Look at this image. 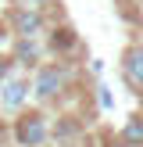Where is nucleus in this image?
I'll use <instances>...</instances> for the list:
<instances>
[{"label":"nucleus","mask_w":143,"mask_h":147,"mask_svg":"<svg viewBox=\"0 0 143 147\" xmlns=\"http://www.w3.org/2000/svg\"><path fill=\"white\" fill-rule=\"evenodd\" d=\"M18 140L25 144V147H39L43 140H47V126H43L39 115H29V119H21V126H18Z\"/></svg>","instance_id":"nucleus-2"},{"label":"nucleus","mask_w":143,"mask_h":147,"mask_svg":"<svg viewBox=\"0 0 143 147\" xmlns=\"http://www.w3.org/2000/svg\"><path fill=\"white\" fill-rule=\"evenodd\" d=\"M25 97H29V83H25V79H14V83H7V86H4V93H0V104L18 108Z\"/></svg>","instance_id":"nucleus-4"},{"label":"nucleus","mask_w":143,"mask_h":147,"mask_svg":"<svg viewBox=\"0 0 143 147\" xmlns=\"http://www.w3.org/2000/svg\"><path fill=\"white\" fill-rule=\"evenodd\" d=\"M64 79H68V72L64 68H57V65H50V68H43L39 76H36V97H54V93H61V86H64Z\"/></svg>","instance_id":"nucleus-1"},{"label":"nucleus","mask_w":143,"mask_h":147,"mask_svg":"<svg viewBox=\"0 0 143 147\" xmlns=\"http://www.w3.org/2000/svg\"><path fill=\"white\" fill-rule=\"evenodd\" d=\"M125 140H132V144L143 140V119H132V122L125 126Z\"/></svg>","instance_id":"nucleus-6"},{"label":"nucleus","mask_w":143,"mask_h":147,"mask_svg":"<svg viewBox=\"0 0 143 147\" xmlns=\"http://www.w3.org/2000/svg\"><path fill=\"white\" fill-rule=\"evenodd\" d=\"M29 4H47V0H29Z\"/></svg>","instance_id":"nucleus-7"},{"label":"nucleus","mask_w":143,"mask_h":147,"mask_svg":"<svg viewBox=\"0 0 143 147\" xmlns=\"http://www.w3.org/2000/svg\"><path fill=\"white\" fill-rule=\"evenodd\" d=\"M18 32L21 36H36V32H39V14H25V11H21L18 14Z\"/></svg>","instance_id":"nucleus-5"},{"label":"nucleus","mask_w":143,"mask_h":147,"mask_svg":"<svg viewBox=\"0 0 143 147\" xmlns=\"http://www.w3.org/2000/svg\"><path fill=\"white\" fill-rule=\"evenodd\" d=\"M122 72H125L129 86L143 90V50H129V54H125V61H122Z\"/></svg>","instance_id":"nucleus-3"}]
</instances>
